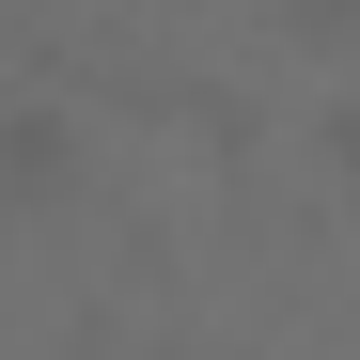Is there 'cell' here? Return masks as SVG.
I'll return each mask as SVG.
<instances>
[{
  "label": "cell",
  "mask_w": 360,
  "mask_h": 360,
  "mask_svg": "<svg viewBox=\"0 0 360 360\" xmlns=\"http://www.w3.org/2000/svg\"><path fill=\"white\" fill-rule=\"evenodd\" d=\"M314 141H329V172H345V188H360V94L329 110V126H314Z\"/></svg>",
  "instance_id": "3"
},
{
  "label": "cell",
  "mask_w": 360,
  "mask_h": 360,
  "mask_svg": "<svg viewBox=\"0 0 360 360\" xmlns=\"http://www.w3.org/2000/svg\"><path fill=\"white\" fill-rule=\"evenodd\" d=\"M282 32H314V47H345V32H360V0H282Z\"/></svg>",
  "instance_id": "2"
},
{
  "label": "cell",
  "mask_w": 360,
  "mask_h": 360,
  "mask_svg": "<svg viewBox=\"0 0 360 360\" xmlns=\"http://www.w3.org/2000/svg\"><path fill=\"white\" fill-rule=\"evenodd\" d=\"M79 188V110L63 94H16L0 110V204H63Z\"/></svg>",
  "instance_id": "1"
}]
</instances>
